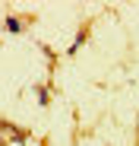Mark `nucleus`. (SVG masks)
<instances>
[{"instance_id":"f257e3e1","label":"nucleus","mask_w":139,"mask_h":146,"mask_svg":"<svg viewBox=\"0 0 139 146\" xmlns=\"http://www.w3.org/2000/svg\"><path fill=\"white\" fill-rule=\"evenodd\" d=\"M26 26H29V19H22V16H7L3 19V29L10 32V35H22V32H26Z\"/></svg>"},{"instance_id":"f03ea898","label":"nucleus","mask_w":139,"mask_h":146,"mask_svg":"<svg viewBox=\"0 0 139 146\" xmlns=\"http://www.w3.org/2000/svg\"><path fill=\"white\" fill-rule=\"evenodd\" d=\"M85 38H89V35H85V29H82V32H79V35H76V41H73V44H70V51H66V54H70V57H73V54H76V51H79V48H82V44H85Z\"/></svg>"},{"instance_id":"7ed1b4c3","label":"nucleus","mask_w":139,"mask_h":146,"mask_svg":"<svg viewBox=\"0 0 139 146\" xmlns=\"http://www.w3.org/2000/svg\"><path fill=\"white\" fill-rule=\"evenodd\" d=\"M38 105H48V92H44V86H38Z\"/></svg>"}]
</instances>
